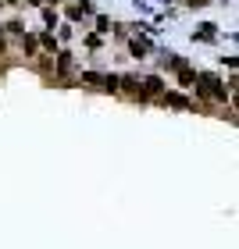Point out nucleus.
<instances>
[{"instance_id": "39448f33", "label": "nucleus", "mask_w": 239, "mask_h": 249, "mask_svg": "<svg viewBox=\"0 0 239 249\" xmlns=\"http://www.w3.org/2000/svg\"><path fill=\"white\" fill-rule=\"evenodd\" d=\"M0 53H4V32H0Z\"/></svg>"}, {"instance_id": "f03ea898", "label": "nucleus", "mask_w": 239, "mask_h": 249, "mask_svg": "<svg viewBox=\"0 0 239 249\" xmlns=\"http://www.w3.org/2000/svg\"><path fill=\"white\" fill-rule=\"evenodd\" d=\"M146 50H150V43H146V39H132V53H136V57H143Z\"/></svg>"}, {"instance_id": "0eeeda50", "label": "nucleus", "mask_w": 239, "mask_h": 249, "mask_svg": "<svg viewBox=\"0 0 239 249\" xmlns=\"http://www.w3.org/2000/svg\"><path fill=\"white\" fill-rule=\"evenodd\" d=\"M0 4H4V0H0Z\"/></svg>"}, {"instance_id": "423d86ee", "label": "nucleus", "mask_w": 239, "mask_h": 249, "mask_svg": "<svg viewBox=\"0 0 239 249\" xmlns=\"http://www.w3.org/2000/svg\"><path fill=\"white\" fill-rule=\"evenodd\" d=\"M7 4H21V0H7Z\"/></svg>"}, {"instance_id": "f257e3e1", "label": "nucleus", "mask_w": 239, "mask_h": 249, "mask_svg": "<svg viewBox=\"0 0 239 249\" xmlns=\"http://www.w3.org/2000/svg\"><path fill=\"white\" fill-rule=\"evenodd\" d=\"M200 82H203V86H197V89H200V93H203V96H211V100H225V89H221V82H218V78H211V75H203V78H200Z\"/></svg>"}, {"instance_id": "7ed1b4c3", "label": "nucleus", "mask_w": 239, "mask_h": 249, "mask_svg": "<svg viewBox=\"0 0 239 249\" xmlns=\"http://www.w3.org/2000/svg\"><path fill=\"white\" fill-rule=\"evenodd\" d=\"M193 78H197V75H193V71H189V68H182V75H179V82H182V86H193Z\"/></svg>"}, {"instance_id": "20e7f679", "label": "nucleus", "mask_w": 239, "mask_h": 249, "mask_svg": "<svg viewBox=\"0 0 239 249\" xmlns=\"http://www.w3.org/2000/svg\"><path fill=\"white\" fill-rule=\"evenodd\" d=\"M21 47H25V53H32V50H36V39L25 36V39H21Z\"/></svg>"}]
</instances>
